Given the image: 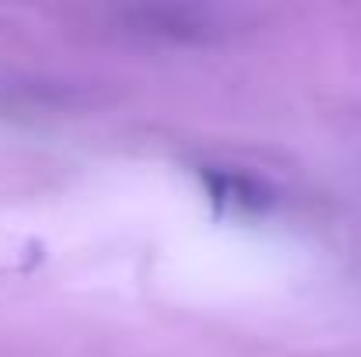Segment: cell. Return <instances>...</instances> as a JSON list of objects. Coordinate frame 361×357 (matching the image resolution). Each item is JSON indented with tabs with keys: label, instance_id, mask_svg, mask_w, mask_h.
Listing matches in <instances>:
<instances>
[{
	"label": "cell",
	"instance_id": "obj_1",
	"mask_svg": "<svg viewBox=\"0 0 361 357\" xmlns=\"http://www.w3.org/2000/svg\"><path fill=\"white\" fill-rule=\"evenodd\" d=\"M200 182L218 214H263L274 203V193L259 179L242 175V172L207 168V172H200Z\"/></svg>",
	"mask_w": 361,
	"mask_h": 357
},
{
	"label": "cell",
	"instance_id": "obj_2",
	"mask_svg": "<svg viewBox=\"0 0 361 357\" xmlns=\"http://www.w3.org/2000/svg\"><path fill=\"white\" fill-rule=\"evenodd\" d=\"M133 14L140 18V25H147V32H161L169 39H200L204 35V21L186 7H179V11L151 7V11H133Z\"/></svg>",
	"mask_w": 361,
	"mask_h": 357
}]
</instances>
